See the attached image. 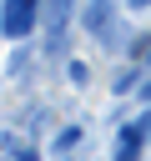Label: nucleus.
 <instances>
[{
  "instance_id": "f257e3e1",
  "label": "nucleus",
  "mask_w": 151,
  "mask_h": 161,
  "mask_svg": "<svg viewBox=\"0 0 151 161\" xmlns=\"http://www.w3.org/2000/svg\"><path fill=\"white\" fill-rule=\"evenodd\" d=\"M30 15H35V0H5V30L10 35H25Z\"/></svg>"
},
{
  "instance_id": "f03ea898",
  "label": "nucleus",
  "mask_w": 151,
  "mask_h": 161,
  "mask_svg": "<svg viewBox=\"0 0 151 161\" xmlns=\"http://www.w3.org/2000/svg\"><path fill=\"white\" fill-rule=\"evenodd\" d=\"M131 5H146V0H131Z\"/></svg>"
}]
</instances>
